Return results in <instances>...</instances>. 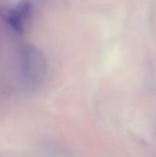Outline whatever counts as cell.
<instances>
[{
	"instance_id": "cell-2",
	"label": "cell",
	"mask_w": 156,
	"mask_h": 157,
	"mask_svg": "<svg viewBox=\"0 0 156 157\" xmlns=\"http://www.w3.org/2000/svg\"><path fill=\"white\" fill-rule=\"evenodd\" d=\"M32 13H33L32 3L29 0H22L6 14V22L15 33L22 35V33H25L28 25H29V21L32 18Z\"/></svg>"
},
{
	"instance_id": "cell-1",
	"label": "cell",
	"mask_w": 156,
	"mask_h": 157,
	"mask_svg": "<svg viewBox=\"0 0 156 157\" xmlns=\"http://www.w3.org/2000/svg\"><path fill=\"white\" fill-rule=\"evenodd\" d=\"M49 65L40 48L32 44H24L18 51V80L22 88L35 91L46 81Z\"/></svg>"
}]
</instances>
